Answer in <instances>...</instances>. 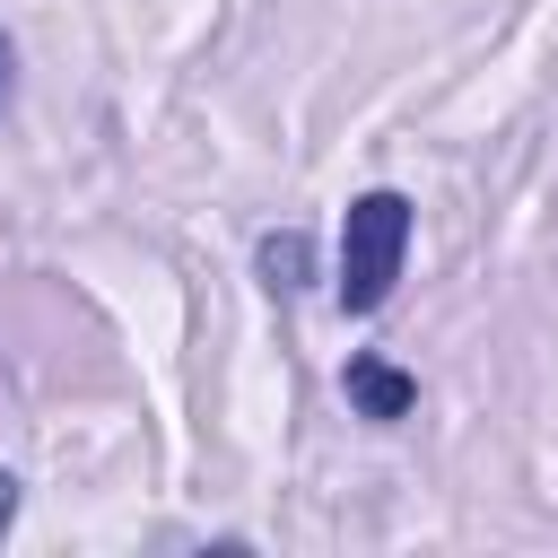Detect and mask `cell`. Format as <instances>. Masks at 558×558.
<instances>
[{"mask_svg":"<svg viewBox=\"0 0 558 558\" xmlns=\"http://www.w3.org/2000/svg\"><path fill=\"white\" fill-rule=\"evenodd\" d=\"M9 61H17V44L0 35V105H9Z\"/></svg>","mask_w":558,"mask_h":558,"instance_id":"cell-5","label":"cell"},{"mask_svg":"<svg viewBox=\"0 0 558 558\" xmlns=\"http://www.w3.org/2000/svg\"><path fill=\"white\" fill-rule=\"evenodd\" d=\"M305 270H314V244L288 227V235H262V279L279 288V296H296L305 288Z\"/></svg>","mask_w":558,"mask_h":558,"instance_id":"cell-3","label":"cell"},{"mask_svg":"<svg viewBox=\"0 0 558 558\" xmlns=\"http://www.w3.org/2000/svg\"><path fill=\"white\" fill-rule=\"evenodd\" d=\"M401 270H410V192L375 183L340 218V270H331V288H340L349 314H375L401 288Z\"/></svg>","mask_w":558,"mask_h":558,"instance_id":"cell-1","label":"cell"},{"mask_svg":"<svg viewBox=\"0 0 558 558\" xmlns=\"http://www.w3.org/2000/svg\"><path fill=\"white\" fill-rule=\"evenodd\" d=\"M17 523V471H0V532Z\"/></svg>","mask_w":558,"mask_h":558,"instance_id":"cell-4","label":"cell"},{"mask_svg":"<svg viewBox=\"0 0 558 558\" xmlns=\"http://www.w3.org/2000/svg\"><path fill=\"white\" fill-rule=\"evenodd\" d=\"M340 392H349V410L375 418V427H392V418L418 410V375H401L392 357H349V366H340Z\"/></svg>","mask_w":558,"mask_h":558,"instance_id":"cell-2","label":"cell"}]
</instances>
